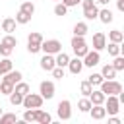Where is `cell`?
Segmentation results:
<instances>
[{
	"instance_id": "5bb4252c",
	"label": "cell",
	"mask_w": 124,
	"mask_h": 124,
	"mask_svg": "<svg viewBox=\"0 0 124 124\" xmlns=\"http://www.w3.org/2000/svg\"><path fill=\"white\" fill-rule=\"evenodd\" d=\"M21 78H23V74H21V72H17V70H16V72H14V70H10V72H6V74H4V78H2V79H4V81H10V83H14V85H16L17 81H21Z\"/></svg>"
},
{
	"instance_id": "9a60e30c",
	"label": "cell",
	"mask_w": 124,
	"mask_h": 124,
	"mask_svg": "<svg viewBox=\"0 0 124 124\" xmlns=\"http://www.w3.org/2000/svg\"><path fill=\"white\" fill-rule=\"evenodd\" d=\"M54 66H56V64H54V56H52V54H45V56L41 58V68H43L45 72H50Z\"/></svg>"
},
{
	"instance_id": "3957f363",
	"label": "cell",
	"mask_w": 124,
	"mask_h": 124,
	"mask_svg": "<svg viewBox=\"0 0 124 124\" xmlns=\"http://www.w3.org/2000/svg\"><path fill=\"white\" fill-rule=\"evenodd\" d=\"M43 97L39 95V93H27V95H23V101H21V105L25 107V108H39V107H43Z\"/></svg>"
},
{
	"instance_id": "44dd1931",
	"label": "cell",
	"mask_w": 124,
	"mask_h": 124,
	"mask_svg": "<svg viewBox=\"0 0 124 124\" xmlns=\"http://www.w3.org/2000/svg\"><path fill=\"white\" fill-rule=\"evenodd\" d=\"M16 19L14 17H6L4 21H2V31H6V33H14L16 31Z\"/></svg>"
},
{
	"instance_id": "f35d334b",
	"label": "cell",
	"mask_w": 124,
	"mask_h": 124,
	"mask_svg": "<svg viewBox=\"0 0 124 124\" xmlns=\"http://www.w3.org/2000/svg\"><path fill=\"white\" fill-rule=\"evenodd\" d=\"M50 72H52V78H56V79H62L64 78V68H60V66H54Z\"/></svg>"
},
{
	"instance_id": "4fadbf2b",
	"label": "cell",
	"mask_w": 124,
	"mask_h": 124,
	"mask_svg": "<svg viewBox=\"0 0 124 124\" xmlns=\"http://www.w3.org/2000/svg\"><path fill=\"white\" fill-rule=\"evenodd\" d=\"M68 68H70V72H72V74H76V76H78V74L83 70V60H81V58H78V56H76V58H70Z\"/></svg>"
},
{
	"instance_id": "7a4b0ae2",
	"label": "cell",
	"mask_w": 124,
	"mask_h": 124,
	"mask_svg": "<svg viewBox=\"0 0 124 124\" xmlns=\"http://www.w3.org/2000/svg\"><path fill=\"white\" fill-rule=\"evenodd\" d=\"M72 50H74V54H76L78 58H83V56H85V52L89 50V48H87L85 39H83V37L74 35V37H72Z\"/></svg>"
},
{
	"instance_id": "83f0119b",
	"label": "cell",
	"mask_w": 124,
	"mask_h": 124,
	"mask_svg": "<svg viewBox=\"0 0 124 124\" xmlns=\"http://www.w3.org/2000/svg\"><path fill=\"white\" fill-rule=\"evenodd\" d=\"M21 12H25V14H29V16H33L35 14V6H33V2L31 0H23V4H21V8H19Z\"/></svg>"
},
{
	"instance_id": "30bf717a",
	"label": "cell",
	"mask_w": 124,
	"mask_h": 124,
	"mask_svg": "<svg viewBox=\"0 0 124 124\" xmlns=\"http://www.w3.org/2000/svg\"><path fill=\"white\" fill-rule=\"evenodd\" d=\"M39 95L43 99H52L54 97V83L52 81H41L39 85Z\"/></svg>"
},
{
	"instance_id": "d590c367",
	"label": "cell",
	"mask_w": 124,
	"mask_h": 124,
	"mask_svg": "<svg viewBox=\"0 0 124 124\" xmlns=\"http://www.w3.org/2000/svg\"><path fill=\"white\" fill-rule=\"evenodd\" d=\"M112 68L116 70V72H120V70H124V58L118 54V56H114V62H112Z\"/></svg>"
},
{
	"instance_id": "ba28073f",
	"label": "cell",
	"mask_w": 124,
	"mask_h": 124,
	"mask_svg": "<svg viewBox=\"0 0 124 124\" xmlns=\"http://www.w3.org/2000/svg\"><path fill=\"white\" fill-rule=\"evenodd\" d=\"M56 112H58V118H60V120H70V118H72V103H70L68 99L60 101Z\"/></svg>"
},
{
	"instance_id": "7bdbcfd3",
	"label": "cell",
	"mask_w": 124,
	"mask_h": 124,
	"mask_svg": "<svg viewBox=\"0 0 124 124\" xmlns=\"http://www.w3.org/2000/svg\"><path fill=\"white\" fill-rule=\"evenodd\" d=\"M116 8H118L120 12H124V0H116Z\"/></svg>"
},
{
	"instance_id": "d6986e66",
	"label": "cell",
	"mask_w": 124,
	"mask_h": 124,
	"mask_svg": "<svg viewBox=\"0 0 124 124\" xmlns=\"http://www.w3.org/2000/svg\"><path fill=\"white\" fill-rule=\"evenodd\" d=\"M97 17H99V19H101L103 23H110V21L114 19V16H112V12H110L108 8H103V10H99Z\"/></svg>"
},
{
	"instance_id": "e0dca14e",
	"label": "cell",
	"mask_w": 124,
	"mask_h": 124,
	"mask_svg": "<svg viewBox=\"0 0 124 124\" xmlns=\"http://www.w3.org/2000/svg\"><path fill=\"white\" fill-rule=\"evenodd\" d=\"M41 112V107L39 108H27L23 112V122H37V116Z\"/></svg>"
},
{
	"instance_id": "f1b7e54d",
	"label": "cell",
	"mask_w": 124,
	"mask_h": 124,
	"mask_svg": "<svg viewBox=\"0 0 124 124\" xmlns=\"http://www.w3.org/2000/svg\"><path fill=\"white\" fill-rule=\"evenodd\" d=\"M29 21H31V16L19 10V12H17V16H16V23H21V25H25V23H29Z\"/></svg>"
},
{
	"instance_id": "603a6c76",
	"label": "cell",
	"mask_w": 124,
	"mask_h": 124,
	"mask_svg": "<svg viewBox=\"0 0 124 124\" xmlns=\"http://www.w3.org/2000/svg\"><path fill=\"white\" fill-rule=\"evenodd\" d=\"M14 91H16V93H19V95H27V93L31 91V87H29L25 81H17V83L14 85Z\"/></svg>"
},
{
	"instance_id": "4316f807",
	"label": "cell",
	"mask_w": 124,
	"mask_h": 124,
	"mask_svg": "<svg viewBox=\"0 0 124 124\" xmlns=\"http://www.w3.org/2000/svg\"><path fill=\"white\" fill-rule=\"evenodd\" d=\"M10 70H12V60L8 56H4V60H0V76H4Z\"/></svg>"
},
{
	"instance_id": "74e56055",
	"label": "cell",
	"mask_w": 124,
	"mask_h": 124,
	"mask_svg": "<svg viewBox=\"0 0 124 124\" xmlns=\"http://www.w3.org/2000/svg\"><path fill=\"white\" fill-rule=\"evenodd\" d=\"M66 12H68V6H64L62 2L54 6V16H66Z\"/></svg>"
},
{
	"instance_id": "2e32d148",
	"label": "cell",
	"mask_w": 124,
	"mask_h": 124,
	"mask_svg": "<svg viewBox=\"0 0 124 124\" xmlns=\"http://www.w3.org/2000/svg\"><path fill=\"white\" fill-rule=\"evenodd\" d=\"M105 97H107V95H105L101 89H99V91L93 89V91L89 93V101H91V105H103V103H105Z\"/></svg>"
},
{
	"instance_id": "836d02e7",
	"label": "cell",
	"mask_w": 124,
	"mask_h": 124,
	"mask_svg": "<svg viewBox=\"0 0 124 124\" xmlns=\"http://www.w3.org/2000/svg\"><path fill=\"white\" fill-rule=\"evenodd\" d=\"M37 122H39V124H50V122H52V116H50L48 112L41 110V112H39V116H37Z\"/></svg>"
},
{
	"instance_id": "484cf974",
	"label": "cell",
	"mask_w": 124,
	"mask_h": 124,
	"mask_svg": "<svg viewBox=\"0 0 124 124\" xmlns=\"http://www.w3.org/2000/svg\"><path fill=\"white\" fill-rule=\"evenodd\" d=\"M2 45H6V46H10V48H14V46H17V39H16L12 33H6V37L2 39Z\"/></svg>"
},
{
	"instance_id": "1f68e13d",
	"label": "cell",
	"mask_w": 124,
	"mask_h": 124,
	"mask_svg": "<svg viewBox=\"0 0 124 124\" xmlns=\"http://www.w3.org/2000/svg\"><path fill=\"white\" fill-rule=\"evenodd\" d=\"M12 91H14V83L2 79V83H0V93H2V95H10Z\"/></svg>"
},
{
	"instance_id": "7c38bea8",
	"label": "cell",
	"mask_w": 124,
	"mask_h": 124,
	"mask_svg": "<svg viewBox=\"0 0 124 124\" xmlns=\"http://www.w3.org/2000/svg\"><path fill=\"white\" fill-rule=\"evenodd\" d=\"M89 114H91V118H93V120H103V118L107 116V110H105V107H103V105H91Z\"/></svg>"
},
{
	"instance_id": "ee69618b",
	"label": "cell",
	"mask_w": 124,
	"mask_h": 124,
	"mask_svg": "<svg viewBox=\"0 0 124 124\" xmlns=\"http://www.w3.org/2000/svg\"><path fill=\"white\" fill-rule=\"evenodd\" d=\"M97 2H99V4H101V6H107V4H108V2H110V0H97Z\"/></svg>"
},
{
	"instance_id": "e575fe53",
	"label": "cell",
	"mask_w": 124,
	"mask_h": 124,
	"mask_svg": "<svg viewBox=\"0 0 124 124\" xmlns=\"http://www.w3.org/2000/svg\"><path fill=\"white\" fill-rule=\"evenodd\" d=\"M21 101H23V95H19V93H16V91H12V93H10V103H12L14 107L21 105Z\"/></svg>"
},
{
	"instance_id": "8fae6325",
	"label": "cell",
	"mask_w": 124,
	"mask_h": 124,
	"mask_svg": "<svg viewBox=\"0 0 124 124\" xmlns=\"http://www.w3.org/2000/svg\"><path fill=\"white\" fill-rule=\"evenodd\" d=\"M105 46H107V37H105V33L97 31L93 35V50H103Z\"/></svg>"
},
{
	"instance_id": "60d3db41",
	"label": "cell",
	"mask_w": 124,
	"mask_h": 124,
	"mask_svg": "<svg viewBox=\"0 0 124 124\" xmlns=\"http://www.w3.org/2000/svg\"><path fill=\"white\" fill-rule=\"evenodd\" d=\"M81 0H62V4L64 6H68V8H72V6H78Z\"/></svg>"
},
{
	"instance_id": "7402d4cb",
	"label": "cell",
	"mask_w": 124,
	"mask_h": 124,
	"mask_svg": "<svg viewBox=\"0 0 124 124\" xmlns=\"http://www.w3.org/2000/svg\"><path fill=\"white\" fill-rule=\"evenodd\" d=\"M87 31H89V29H87V23H85V21H78V23L74 25V35H78V37H85Z\"/></svg>"
},
{
	"instance_id": "5b68a950",
	"label": "cell",
	"mask_w": 124,
	"mask_h": 124,
	"mask_svg": "<svg viewBox=\"0 0 124 124\" xmlns=\"http://www.w3.org/2000/svg\"><path fill=\"white\" fill-rule=\"evenodd\" d=\"M41 50H43L45 54H56V52L62 50V43H60L58 39H48V41L43 39V43H41Z\"/></svg>"
},
{
	"instance_id": "ac0fdd59",
	"label": "cell",
	"mask_w": 124,
	"mask_h": 124,
	"mask_svg": "<svg viewBox=\"0 0 124 124\" xmlns=\"http://www.w3.org/2000/svg\"><path fill=\"white\" fill-rule=\"evenodd\" d=\"M68 62H70V56L66 54V52H56V56H54V64L56 66H60V68H66L68 66Z\"/></svg>"
},
{
	"instance_id": "9c48e42d",
	"label": "cell",
	"mask_w": 124,
	"mask_h": 124,
	"mask_svg": "<svg viewBox=\"0 0 124 124\" xmlns=\"http://www.w3.org/2000/svg\"><path fill=\"white\" fill-rule=\"evenodd\" d=\"M101 62V56H99V50H87L85 56H83V66L87 68H93Z\"/></svg>"
},
{
	"instance_id": "ab89813d",
	"label": "cell",
	"mask_w": 124,
	"mask_h": 124,
	"mask_svg": "<svg viewBox=\"0 0 124 124\" xmlns=\"http://www.w3.org/2000/svg\"><path fill=\"white\" fill-rule=\"evenodd\" d=\"M12 50H14V48H10V46H6V45H2V43H0V54H2V56H10V54H12Z\"/></svg>"
},
{
	"instance_id": "f546056e",
	"label": "cell",
	"mask_w": 124,
	"mask_h": 124,
	"mask_svg": "<svg viewBox=\"0 0 124 124\" xmlns=\"http://www.w3.org/2000/svg\"><path fill=\"white\" fill-rule=\"evenodd\" d=\"M78 108H79L81 112H89V108H91V101H89V97H83V99H79V103H78Z\"/></svg>"
},
{
	"instance_id": "52a82bcc",
	"label": "cell",
	"mask_w": 124,
	"mask_h": 124,
	"mask_svg": "<svg viewBox=\"0 0 124 124\" xmlns=\"http://www.w3.org/2000/svg\"><path fill=\"white\" fill-rule=\"evenodd\" d=\"M103 107H105V110H107L108 114H118V110H120V101H118L116 95H107Z\"/></svg>"
},
{
	"instance_id": "f6af8a7d",
	"label": "cell",
	"mask_w": 124,
	"mask_h": 124,
	"mask_svg": "<svg viewBox=\"0 0 124 124\" xmlns=\"http://www.w3.org/2000/svg\"><path fill=\"white\" fill-rule=\"evenodd\" d=\"M2 112H4V110H2V107H0V114H2Z\"/></svg>"
},
{
	"instance_id": "4dcf8cb0",
	"label": "cell",
	"mask_w": 124,
	"mask_h": 124,
	"mask_svg": "<svg viewBox=\"0 0 124 124\" xmlns=\"http://www.w3.org/2000/svg\"><path fill=\"white\" fill-rule=\"evenodd\" d=\"M108 50L110 56H118L120 54V43H108V46H105Z\"/></svg>"
},
{
	"instance_id": "277c9868",
	"label": "cell",
	"mask_w": 124,
	"mask_h": 124,
	"mask_svg": "<svg viewBox=\"0 0 124 124\" xmlns=\"http://www.w3.org/2000/svg\"><path fill=\"white\" fill-rule=\"evenodd\" d=\"M41 43H43V35L41 33H29V37H27V50L31 52V54H37L39 50H41Z\"/></svg>"
},
{
	"instance_id": "d6a6232c",
	"label": "cell",
	"mask_w": 124,
	"mask_h": 124,
	"mask_svg": "<svg viewBox=\"0 0 124 124\" xmlns=\"http://www.w3.org/2000/svg\"><path fill=\"white\" fill-rule=\"evenodd\" d=\"M79 91H81V95H83V97H89V93L93 91V85H91V83L85 79V81H81V85H79Z\"/></svg>"
},
{
	"instance_id": "d4e9b609",
	"label": "cell",
	"mask_w": 124,
	"mask_h": 124,
	"mask_svg": "<svg viewBox=\"0 0 124 124\" xmlns=\"http://www.w3.org/2000/svg\"><path fill=\"white\" fill-rule=\"evenodd\" d=\"M17 120V116L14 114V112H2L0 114V124H12V122H16Z\"/></svg>"
},
{
	"instance_id": "ffe728a7",
	"label": "cell",
	"mask_w": 124,
	"mask_h": 124,
	"mask_svg": "<svg viewBox=\"0 0 124 124\" xmlns=\"http://www.w3.org/2000/svg\"><path fill=\"white\" fill-rule=\"evenodd\" d=\"M101 76H103L105 79H114V78H116V70L112 68V64H105L103 70H101Z\"/></svg>"
},
{
	"instance_id": "8992f818",
	"label": "cell",
	"mask_w": 124,
	"mask_h": 124,
	"mask_svg": "<svg viewBox=\"0 0 124 124\" xmlns=\"http://www.w3.org/2000/svg\"><path fill=\"white\" fill-rule=\"evenodd\" d=\"M79 4L83 6V16H85V19H97L99 8H97L95 0H81Z\"/></svg>"
},
{
	"instance_id": "cb8c5ba5",
	"label": "cell",
	"mask_w": 124,
	"mask_h": 124,
	"mask_svg": "<svg viewBox=\"0 0 124 124\" xmlns=\"http://www.w3.org/2000/svg\"><path fill=\"white\" fill-rule=\"evenodd\" d=\"M108 41H110V43H122V41H124V35H122V31H120V29H114V31H110V33H108Z\"/></svg>"
},
{
	"instance_id": "b9f144b4",
	"label": "cell",
	"mask_w": 124,
	"mask_h": 124,
	"mask_svg": "<svg viewBox=\"0 0 124 124\" xmlns=\"http://www.w3.org/2000/svg\"><path fill=\"white\" fill-rule=\"evenodd\" d=\"M108 124H120V118H116L114 114H110V118H108Z\"/></svg>"
},
{
	"instance_id": "6da1fadb",
	"label": "cell",
	"mask_w": 124,
	"mask_h": 124,
	"mask_svg": "<svg viewBox=\"0 0 124 124\" xmlns=\"http://www.w3.org/2000/svg\"><path fill=\"white\" fill-rule=\"evenodd\" d=\"M99 87H101V91H103L105 95H118V93L122 91V85H120L116 79H103V81L99 83Z\"/></svg>"
},
{
	"instance_id": "8d00e7d4",
	"label": "cell",
	"mask_w": 124,
	"mask_h": 124,
	"mask_svg": "<svg viewBox=\"0 0 124 124\" xmlns=\"http://www.w3.org/2000/svg\"><path fill=\"white\" fill-rule=\"evenodd\" d=\"M103 79H105V78H103L101 74H91V76L87 78V81H89V83H91L93 87H95V85H99V83H101Z\"/></svg>"
}]
</instances>
